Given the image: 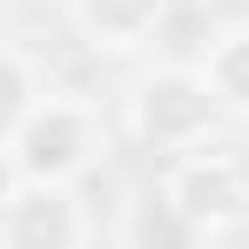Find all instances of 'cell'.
Returning a JSON list of instances; mask_svg holds the SVG:
<instances>
[{
  "instance_id": "8992f818",
  "label": "cell",
  "mask_w": 249,
  "mask_h": 249,
  "mask_svg": "<svg viewBox=\"0 0 249 249\" xmlns=\"http://www.w3.org/2000/svg\"><path fill=\"white\" fill-rule=\"evenodd\" d=\"M209 243H215V236L168 196L162 182H148L142 196H128L122 229H115V249H209Z\"/></svg>"
},
{
  "instance_id": "3957f363",
  "label": "cell",
  "mask_w": 249,
  "mask_h": 249,
  "mask_svg": "<svg viewBox=\"0 0 249 249\" xmlns=\"http://www.w3.org/2000/svg\"><path fill=\"white\" fill-rule=\"evenodd\" d=\"M155 182H162L168 196L202 222L209 236H222V229L249 222V168H243V155H229V148H215V142L189 148V155H175Z\"/></svg>"
},
{
  "instance_id": "52a82bcc",
  "label": "cell",
  "mask_w": 249,
  "mask_h": 249,
  "mask_svg": "<svg viewBox=\"0 0 249 249\" xmlns=\"http://www.w3.org/2000/svg\"><path fill=\"white\" fill-rule=\"evenodd\" d=\"M196 68H202L215 108H222V115H236V122H249V27H222V34L202 47V61H196Z\"/></svg>"
},
{
  "instance_id": "5b68a950",
  "label": "cell",
  "mask_w": 249,
  "mask_h": 249,
  "mask_svg": "<svg viewBox=\"0 0 249 249\" xmlns=\"http://www.w3.org/2000/svg\"><path fill=\"white\" fill-rule=\"evenodd\" d=\"M175 0H68V20L88 47L101 54H135V47L162 41Z\"/></svg>"
},
{
  "instance_id": "ba28073f",
  "label": "cell",
  "mask_w": 249,
  "mask_h": 249,
  "mask_svg": "<svg viewBox=\"0 0 249 249\" xmlns=\"http://www.w3.org/2000/svg\"><path fill=\"white\" fill-rule=\"evenodd\" d=\"M34 101H41V74H34V61H27L20 47H0V162H7V142L20 135V122H27Z\"/></svg>"
},
{
  "instance_id": "7a4b0ae2",
  "label": "cell",
  "mask_w": 249,
  "mask_h": 249,
  "mask_svg": "<svg viewBox=\"0 0 249 249\" xmlns=\"http://www.w3.org/2000/svg\"><path fill=\"white\" fill-rule=\"evenodd\" d=\"M101 148H108V128H101V115L88 101L41 94L27 108L20 135L7 142V175L14 182H61V189H74L88 168L101 162Z\"/></svg>"
},
{
  "instance_id": "277c9868",
  "label": "cell",
  "mask_w": 249,
  "mask_h": 249,
  "mask_svg": "<svg viewBox=\"0 0 249 249\" xmlns=\"http://www.w3.org/2000/svg\"><path fill=\"white\" fill-rule=\"evenodd\" d=\"M0 249H88V209L61 182H7Z\"/></svg>"
},
{
  "instance_id": "6da1fadb",
  "label": "cell",
  "mask_w": 249,
  "mask_h": 249,
  "mask_svg": "<svg viewBox=\"0 0 249 249\" xmlns=\"http://www.w3.org/2000/svg\"><path fill=\"white\" fill-rule=\"evenodd\" d=\"M215 115L222 108H215V94H209L196 61H162V68H148L128 88V135L148 155H162V162L215 142Z\"/></svg>"
},
{
  "instance_id": "9c48e42d",
  "label": "cell",
  "mask_w": 249,
  "mask_h": 249,
  "mask_svg": "<svg viewBox=\"0 0 249 249\" xmlns=\"http://www.w3.org/2000/svg\"><path fill=\"white\" fill-rule=\"evenodd\" d=\"M0 168H7V162H0ZM7 182H14V175H0V202H7Z\"/></svg>"
}]
</instances>
